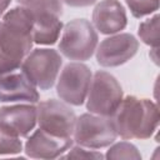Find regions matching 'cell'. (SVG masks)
<instances>
[{
	"instance_id": "obj_5",
	"label": "cell",
	"mask_w": 160,
	"mask_h": 160,
	"mask_svg": "<svg viewBox=\"0 0 160 160\" xmlns=\"http://www.w3.org/2000/svg\"><path fill=\"white\" fill-rule=\"evenodd\" d=\"M86 98V109L90 112L111 118L122 100V88L114 75L99 70L91 79Z\"/></svg>"
},
{
	"instance_id": "obj_15",
	"label": "cell",
	"mask_w": 160,
	"mask_h": 160,
	"mask_svg": "<svg viewBox=\"0 0 160 160\" xmlns=\"http://www.w3.org/2000/svg\"><path fill=\"white\" fill-rule=\"evenodd\" d=\"M159 20L160 16L156 14L152 18L140 22L138 30L139 38L142 40V42L154 49L159 48Z\"/></svg>"
},
{
	"instance_id": "obj_3",
	"label": "cell",
	"mask_w": 160,
	"mask_h": 160,
	"mask_svg": "<svg viewBox=\"0 0 160 160\" xmlns=\"http://www.w3.org/2000/svg\"><path fill=\"white\" fill-rule=\"evenodd\" d=\"M26 10L32 21V39L35 44L52 45L62 30L61 0H16Z\"/></svg>"
},
{
	"instance_id": "obj_11",
	"label": "cell",
	"mask_w": 160,
	"mask_h": 160,
	"mask_svg": "<svg viewBox=\"0 0 160 160\" xmlns=\"http://www.w3.org/2000/svg\"><path fill=\"white\" fill-rule=\"evenodd\" d=\"M36 124V106L19 104L0 108V130L18 138L28 136Z\"/></svg>"
},
{
	"instance_id": "obj_20",
	"label": "cell",
	"mask_w": 160,
	"mask_h": 160,
	"mask_svg": "<svg viewBox=\"0 0 160 160\" xmlns=\"http://www.w3.org/2000/svg\"><path fill=\"white\" fill-rule=\"evenodd\" d=\"M62 1L72 8H86L96 2V0H62Z\"/></svg>"
},
{
	"instance_id": "obj_19",
	"label": "cell",
	"mask_w": 160,
	"mask_h": 160,
	"mask_svg": "<svg viewBox=\"0 0 160 160\" xmlns=\"http://www.w3.org/2000/svg\"><path fill=\"white\" fill-rule=\"evenodd\" d=\"M62 159H102L104 155L96 150H85L82 146L78 145L69 150L66 155H61Z\"/></svg>"
},
{
	"instance_id": "obj_6",
	"label": "cell",
	"mask_w": 160,
	"mask_h": 160,
	"mask_svg": "<svg viewBox=\"0 0 160 160\" xmlns=\"http://www.w3.org/2000/svg\"><path fill=\"white\" fill-rule=\"evenodd\" d=\"M72 135L78 145L89 149L110 146L118 138L112 118L92 112H86L76 118Z\"/></svg>"
},
{
	"instance_id": "obj_16",
	"label": "cell",
	"mask_w": 160,
	"mask_h": 160,
	"mask_svg": "<svg viewBox=\"0 0 160 160\" xmlns=\"http://www.w3.org/2000/svg\"><path fill=\"white\" fill-rule=\"evenodd\" d=\"M106 159H132V160H140L141 154L139 152L138 148L128 141H120L114 144L109 148L105 155Z\"/></svg>"
},
{
	"instance_id": "obj_14",
	"label": "cell",
	"mask_w": 160,
	"mask_h": 160,
	"mask_svg": "<svg viewBox=\"0 0 160 160\" xmlns=\"http://www.w3.org/2000/svg\"><path fill=\"white\" fill-rule=\"evenodd\" d=\"M92 24L101 34H116L126 28V11L118 0H101L92 11Z\"/></svg>"
},
{
	"instance_id": "obj_18",
	"label": "cell",
	"mask_w": 160,
	"mask_h": 160,
	"mask_svg": "<svg viewBox=\"0 0 160 160\" xmlns=\"http://www.w3.org/2000/svg\"><path fill=\"white\" fill-rule=\"evenodd\" d=\"M22 150L20 138L9 135L0 130V155H14Z\"/></svg>"
},
{
	"instance_id": "obj_9",
	"label": "cell",
	"mask_w": 160,
	"mask_h": 160,
	"mask_svg": "<svg viewBox=\"0 0 160 160\" xmlns=\"http://www.w3.org/2000/svg\"><path fill=\"white\" fill-rule=\"evenodd\" d=\"M91 79L92 74L88 65L69 62L60 72L56 84V94L64 102L80 106L86 100Z\"/></svg>"
},
{
	"instance_id": "obj_7",
	"label": "cell",
	"mask_w": 160,
	"mask_h": 160,
	"mask_svg": "<svg viewBox=\"0 0 160 160\" xmlns=\"http://www.w3.org/2000/svg\"><path fill=\"white\" fill-rule=\"evenodd\" d=\"M62 59L54 49H34L22 60L20 68L26 78L40 90L54 86Z\"/></svg>"
},
{
	"instance_id": "obj_4",
	"label": "cell",
	"mask_w": 160,
	"mask_h": 160,
	"mask_svg": "<svg viewBox=\"0 0 160 160\" xmlns=\"http://www.w3.org/2000/svg\"><path fill=\"white\" fill-rule=\"evenodd\" d=\"M98 40V32L89 20L75 19L64 26L59 50L70 60L85 61L95 52Z\"/></svg>"
},
{
	"instance_id": "obj_17",
	"label": "cell",
	"mask_w": 160,
	"mask_h": 160,
	"mask_svg": "<svg viewBox=\"0 0 160 160\" xmlns=\"http://www.w3.org/2000/svg\"><path fill=\"white\" fill-rule=\"evenodd\" d=\"M134 18H142L159 9V0H125Z\"/></svg>"
},
{
	"instance_id": "obj_13",
	"label": "cell",
	"mask_w": 160,
	"mask_h": 160,
	"mask_svg": "<svg viewBox=\"0 0 160 160\" xmlns=\"http://www.w3.org/2000/svg\"><path fill=\"white\" fill-rule=\"evenodd\" d=\"M72 142L71 138H58L39 128L26 140L24 151L32 159H56L64 155L72 146Z\"/></svg>"
},
{
	"instance_id": "obj_8",
	"label": "cell",
	"mask_w": 160,
	"mask_h": 160,
	"mask_svg": "<svg viewBox=\"0 0 160 160\" xmlns=\"http://www.w3.org/2000/svg\"><path fill=\"white\" fill-rule=\"evenodd\" d=\"M36 121L39 128L58 138H71L74 134L76 115L66 104L50 99L36 106Z\"/></svg>"
},
{
	"instance_id": "obj_10",
	"label": "cell",
	"mask_w": 160,
	"mask_h": 160,
	"mask_svg": "<svg viewBox=\"0 0 160 160\" xmlns=\"http://www.w3.org/2000/svg\"><path fill=\"white\" fill-rule=\"evenodd\" d=\"M139 50V41L129 32L104 39L96 49V60L104 68H115L128 62Z\"/></svg>"
},
{
	"instance_id": "obj_2",
	"label": "cell",
	"mask_w": 160,
	"mask_h": 160,
	"mask_svg": "<svg viewBox=\"0 0 160 160\" xmlns=\"http://www.w3.org/2000/svg\"><path fill=\"white\" fill-rule=\"evenodd\" d=\"M118 135L125 140H145L152 136L159 125V109L149 99L132 95L122 98L118 110L111 116Z\"/></svg>"
},
{
	"instance_id": "obj_21",
	"label": "cell",
	"mask_w": 160,
	"mask_h": 160,
	"mask_svg": "<svg viewBox=\"0 0 160 160\" xmlns=\"http://www.w3.org/2000/svg\"><path fill=\"white\" fill-rule=\"evenodd\" d=\"M10 2H11V0H0V16L5 12V10L10 5Z\"/></svg>"
},
{
	"instance_id": "obj_12",
	"label": "cell",
	"mask_w": 160,
	"mask_h": 160,
	"mask_svg": "<svg viewBox=\"0 0 160 160\" xmlns=\"http://www.w3.org/2000/svg\"><path fill=\"white\" fill-rule=\"evenodd\" d=\"M40 95L36 86L22 71H9L0 74V102L26 101L38 102Z\"/></svg>"
},
{
	"instance_id": "obj_1",
	"label": "cell",
	"mask_w": 160,
	"mask_h": 160,
	"mask_svg": "<svg viewBox=\"0 0 160 160\" xmlns=\"http://www.w3.org/2000/svg\"><path fill=\"white\" fill-rule=\"evenodd\" d=\"M32 44V21L26 10H9L0 21V74L18 70Z\"/></svg>"
}]
</instances>
